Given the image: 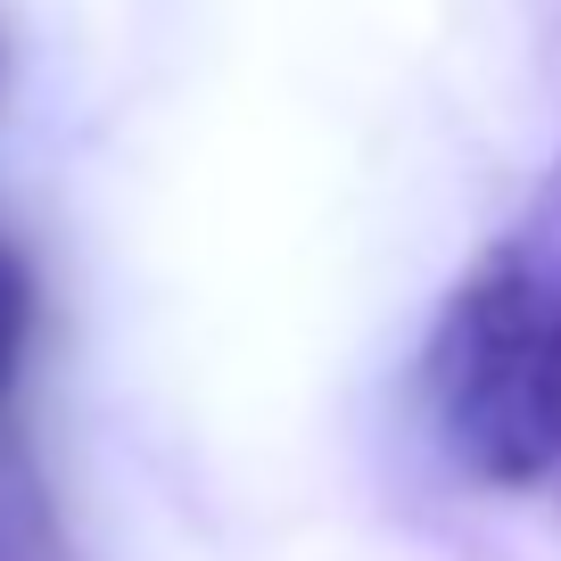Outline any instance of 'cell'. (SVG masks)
I'll return each instance as SVG.
<instances>
[{
    "mask_svg": "<svg viewBox=\"0 0 561 561\" xmlns=\"http://www.w3.org/2000/svg\"><path fill=\"white\" fill-rule=\"evenodd\" d=\"M421 404L446 462L479 488H537L561 471V165L438 306Z\"/></svg>",
    "mask_w": 561,
    "mask_h": 561,
    "instance_id": "obj_1",
    "label": "cell"
},
{
    "mask_svg": "<svg viewBox=\"0 0 561 561\" xmlns=\"http://www.w3.org/2000/svg\"><path fill=\"white\" fill-rule=\"evenodd\" d=\"M25 347H34V264L0 240V404L25 371Z\"/></svg>",
    "mask_w": 561,
    "mask_h": 561,
    "instance_id": "obj_2",
    "label": "cell"
}]
</instances>
